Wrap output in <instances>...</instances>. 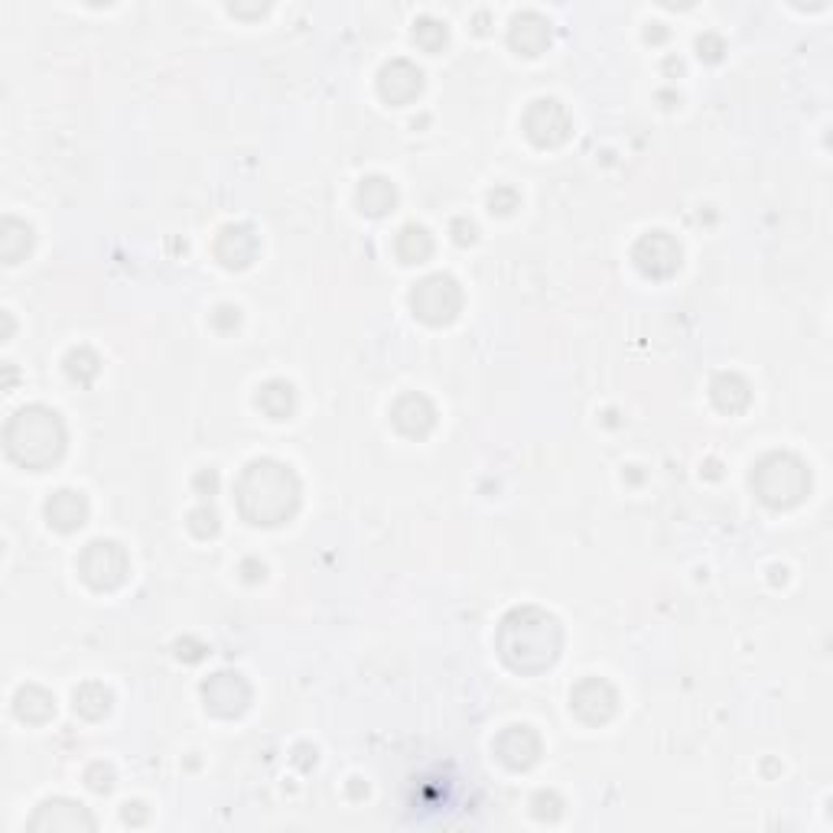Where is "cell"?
Instances as JSON below:
<instances>
[{
    "instance_id": "1",
    "label": "cell",
    "mask_w": 833,
    "mask_h": 833,
    "mask_svg": "<svg viewBox=\"0 0 833 833\" xmlns=\"http://www.w3.org/2000/svg\"><path fill=\"white\" fill-rule=\"evenodd\" d=\"M7 450L16 463L46 465L63 453V427L56 414L43 407L20 410L7 427Z\"/></svg>"
},
{
    "instance_id": "3",
    "label": "cell",
    "mask_w": 833,
    "mask_h": 833,
    "mask_svg": "<svg viewBox=\"0 0 833 833\" xmlns=\"http://www.w3.org/2000/svg\"><path fill=\"white\" fill-rule=\"evenodd\" d=\"M457 306H460V290L450 278H430L414 290V309L430 323L450 319Z\"/></svg>"
},
{
    "instance_id": "5",
    "label": "cell",
    "mask_w": 833,
    "mask_h": 833,
    "mask_svg": "<svg viewBox=\"0 0 833 833\" xmlns=\"http://www.w3.org/2000/svg\"><path fill=\"white\" fill-rule=\"evenodd\" d=\"M114 551H117V544L94 541L92 548L86 551V556H82V573H86V579H89L92 586H98V589L114 586V583H121V576H124V563H114V566H111V560H108Z\"/></svg>"
},
{
    "instance_id": "6",
    "label": "cell",
    "mask_w": 833,
    "mask_h": 833,
    "mask_svg": "<svg viewBox=\"0 0 833 833\" xmlns=\"http://www.w3.org/2000/svg\"><path fill=\"white\" fill-rule=\"evenodd\" d=\"M49 521L59 528V531H72V528H79L82 525V518H86V502L76 495V492H59L53 502H49Z\"/></svg>"
},
{
    "instance_id": "4",
    "label": "cell",
    "mask_w": 833,
    "mask_h": 833,
    "mask_svg": "<svg viewBox=\"0 0 833 833\" xmlns=\"http://www.w3.org/2000/svg\"><path fill=\"white\" fill-rule=\"evenodd\" d=\"M92 828L94 821L86 814V808L72 801H46L30 821V831H92Z\"/></svg>"
},
{
    "instance_id": "2",
    "label": "cell",
    "mask_w": 833,
    "mask_h": 833,
    "mask_svg": "<svg viewBox=\"0 0 833 833\" xmlns=\"http://www.w3.org/2000/svg\"><path fill=\"white\" fill-rule=\"evenodd\" d=\"M258 498V508L248 515L258 525H278V518L290 515L296 505L293 475L278 463H255L241 482V508Z\"/></svg>"
},
{
    "instance_id": "7",
    "label": "cell",
    "mask_w": 833,
    "mask_h": 833,
    "mask_svg": "<svg viewBox=\"0 0 833 833\" xmlns=\"http://www.w3.org/2000/svg\"><path fill=\"white\" fill-rule=\"evenodd\" d=\"M362 205L369 209L371 215H381L394 205V189L384 183V180H369L362 185Z\"/></svg>"
}]
</instances>
